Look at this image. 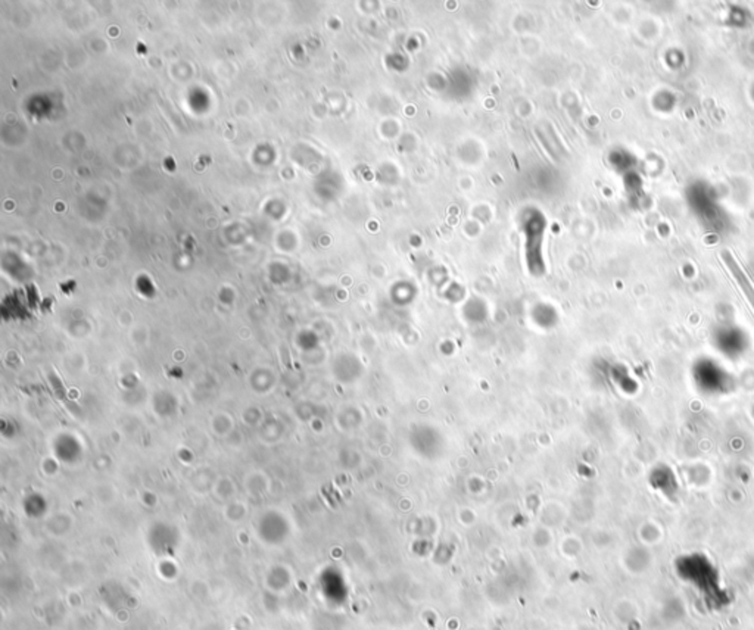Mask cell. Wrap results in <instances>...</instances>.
I'll return each instance as SVG.
<instances>
[{"label": "cell", "instance_id": "cell-1", "mask_svg": "<svg viewBox=\"0 0 754 630\" xmlns=\"http://www.w3.org/2000/svg\"><path fill=\"white\" fill-rule=\"evenodd\" d=\"M722 259H723L725 265L728 267V270L731 271V274H732V277L735 279V281H737V284L739 286V289L743 290V293L746 295L747 301L750 302L751 308L754 310V286L751 284L750 279L747 277L746 271L739 267V264L735 261V258L732 256V254L729 252V251H723V252H722Z\"/></svg>", "mask_w": 754, "mask_h": 630}]
</instances>
